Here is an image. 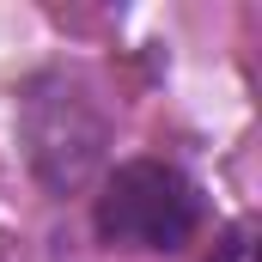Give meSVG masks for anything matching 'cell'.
I'll return each instance as SVG.
<instances>
[{"mask_svg": "<svg viewBox=\"0 0 262 262\" xmlns=\"http://www.w3.org/2000/svg\"><path fill=\"white\" fill-rule=\"evenodd\" d=\"M207 262H256V226H250V220H238V226H226Z\"/></svg>", "mask_w": 262, "mask_h": 262, "instance_id": "3957f363", "label": "cell"}, {"mask_svg": "<svg viewBox=\"0 0 262 262\" xmlns=\"http://www.w3.org/2000/svg\"><path fill=\"white\" fill-rule=\"evenodd\" d=\"M110 250H183L201 232V189L171 159H122L92 207Z\"/></svg>", "mask_w": 262, "mask_h": 262, "instance_id": "7a4b0ae2", "label": "cell"}, {"mask_svg": "<svg viewBox=\"0 0 262 262\" xmlns=\"http://www.w3.org/2000/svg\"><path fill=\"white\" fill-rule=\"evenodd\" d=\"M18 140H25V165L49 195H73L104 171L110 152V116L92 98V85L79 73H37L18 98Z\"/></svg>", "mask_w": 262, "mask_h": 262, "instance_id": "6da1fadb", "label": "cell"}]
</instances>
